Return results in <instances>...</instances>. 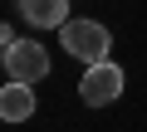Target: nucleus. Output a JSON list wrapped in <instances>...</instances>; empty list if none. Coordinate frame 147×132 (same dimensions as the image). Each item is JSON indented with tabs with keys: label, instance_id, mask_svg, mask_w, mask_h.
Returning a JSON list of instances; mask_svg holds the SVG:
<instances>
[{
	"label": "nucleus",
	"instance_id": "obj_1",
	"mask_svg": "<svg viewBox=\"0 0 147 132\" xmlns=\"http://www.w3.org/2000/svg\"><path fill=\"white\" fill-rule=\"evenodd\" d=\"M59 39H64V49H69L74 59H84V64H103L108 49H113V34H108L98 20H69V25L59 29Z\"/></svg>",
	"mask_w": 147,
	"mask_h": 132
},
{
	"label": "nucleus",
	"instance_id": "obj_2",
	"mask_svg": "<svg viewBox=\"0 0 147 132\" xmlns=\"http://www.w3.org/2000/svg\"><path fill=\"white\" fill-rule=\"evenodd\" d=\"M5 74L20 78V83L49 78V49H44L39 39H10V44H5Z\"/></svg>",
	"mask_w": 147,
	"mask_h": 132
},
{
	"label": "nucleus",
	"instance_id": "obj_5",
	"mask_svg": "<svg viewBox=\"0 0 147 132\" xmlns=\"http://www.w3.org/2000/svg\"><path fill=\"white\" fill-rule=\"evenodd\" d=\"M20 10L39 29H64L69 25V0H20Z\"/></svg>",
	"mask_w": 147,
	"mask_h": 132
},
{
	"label": "nucleus",
	"instance_id": "obj_4",
	"mask_svg": "<svg viewBox=\"0 0 147 132\" xmlns=\"http://www.w3.org/2000/svg\"><path fill=\"white\" fill-rule=\"evenodd\" d=\"M0 117H5V122H25V117H34V83L10 78L5 88H0Z\"/></svg>",
	"mask_w": 147,
	"mask_h": 132
},
{
	"label": "nucleus",
	"instance_id": "obj_3",
	"mask_svg": "<svg viewBox=\"0 0 147 132\" xmlns=\"http://www.w3.org/2000/svg\"><path fill=\"white\" fill-rule=\"evenodd\" d=\"M123 93V69H118V64H88V74L79 78V98L88 103V108H108L113 98Z\"/></svg>",
	"mask_w": 147,
	"mask_h": 132
}]
</instances>
